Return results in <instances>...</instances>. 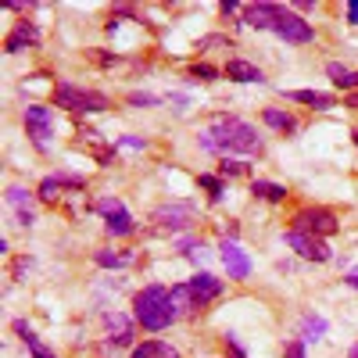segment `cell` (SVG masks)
<instances>
[{"label": "cell", "mask_w": 358, "mask_h": 358, "mask_svg": "<svg viewBox=\"0 0 358 358\" xmlns=\"http://www.w3.org/2000/svg\"><path fill=\"white\" fill-rule=\"evenodd\" d=\"M344 104H348V108H358V94H348V97H344Z\"/></svg>", "instance_id": "cell-36"}, {"label": "cell", "mask_w": 358, "mask_h": 358, "mask_svg": "<svg viewBox=\"0 0 358 358\" xmlns=\"http://www.w3.org/2000/svg\"><path fill=\"white\" fill-rule=\"evenodd\" d=\"M197 143L215 155H258L262 151V136L255 133V126L241 122V118H229V115H219L208 129H201Z\"/></svg>", "instance_id": "cell-1"}, {"label": "cell", "mask_w": 358, "mask_h": 358, "mask_svg": "<svg viewBox=\"0 0 358 358\" xmlns=\"http://www.w3.org/2000/svg\"><path fill=\"white\" fill-rule=\"evenodd\" d=\"M36 43H40V29H36L33 22H18V25L11 29V36L4 40V50H8V54H18V50L36 47Z\"/></svg>", "instance_id": "cell-13"}, {"label": "cell", "mask_w": 358, "mask_h": 358, "mask_svg": "<svg viewBox=\"0 0 358 358\" xmlns=\"http://www.w3.org/2000/svg\"><path fill=\"white\" fill-rule=\"evenodd\" d=\"M8 208L18 215V226H33L36 215H33V197H29L25 187H8Z\"/></svg>", "instance_id": "cell-14"}, {"label": "cell", "mask_w": 358, "mask_h": 358, "mask_svg": "<svg viewBox=\"0 0 358 358\" xmlns=\"http://www.w3.org/2000/svg\"><path fill=\"white\" fill-rule=\"evenodd\" d=\"M25 265H29V258H18V262H15V280L25 273Z\"/></svg>", "instance_id": "cell-35"}, {"label": "cell", "mask_w": 358, "mask_h": 358, "mask_svg": "<svg viewBox=\"0 0 358 358\" xmlns=\"http://www.w3.org/2000/svg\"><path fill=\"white\" fill-rule=\"evenodd\" d=\"M25 133L33 136V143L40 147V151H47V143H50V133H54V115L50 108H25Z\"/></svg>", "instance_id": "cell-7"}, {"label": "cell", "mask_w": 358, "mask_h": 358, "mask_svg": "<svg viewBox=\"0 0 358 358\" xmlns=\"http://www.w3.org/2000/svg\"><path fill=\"white\" fill-rule=\"evenodd\" d=\"M15 334H18V337L25 341V348L33 351V358H57V355H54V351H50V348H47V344H43V341H40L36 334H33V330H29V322L15 319Z\"/></svg>", "instance_id": "cell-17"}, {"label": "cell", "mask_w": 358, "mask_h": 358, "mask_svg": "<svg viewBox=\"0 0 358 358\" xmlns=\"http://www.w3.org/2000/svg\"><path fill=\"white\" fill-rule=\"evenodd\" d=\"M251 194H255V197H265V201H283V197H287V187L268 183V179H255V183H251Z\"/></svg>", "instance_id": "cell-22"}, {"label": "cell", "mask_w": 358, "mask_h": 358, "mask_svg": "<svg viewBox=\"0 0 358 358\" xmlns=\"http://www.w3.org/2000/svg\"><path fill=\"white\" fill-rule=\"evenodd\" d=\"M226 76L233 83H262V72L251 65V62H241V57H233V62L226 65Z\"/></svg>", "instance_id": "cell-19"}, {"label": "cell", "mask_w": 358, "mask_h": 358, "mask_svg": "<svg viewBox=\"0 0 358 358\" xmlns=\"http://www.w3.org/2000/svg\"><path fill=\"white\" fill-rule=\"evenodd\" d=\"M348 22L358 25V0H351V4H348Z\"/></svg>", "instance_id": "cell-34"}, {"label": "cell", "mask_w": 358, "mask_h": 358, "mask_svg": "<svg viewBox=\"0 0 358 358\" xmlns=\"http://www.w3.org/2000/svg\"><path fill=\"white\" fill-rule=\"evenodd\" d=\"M194 212H197V208H194L190 201H169V204L155 208L151 222H155L158 233H179V229H190Z\"/></svg>", "instance_id": "cell-4"}, {"label": "cell", "mask_w": 358, "mask_h": 358, "mask_svg": "<svg viewBox=\"0 0 358 358\" xmlns=\"http://www.w3.org/2000/svg\"><path fill=\"white\" fill-rule=\"evenodd\" d=\"M129 104H136V108H155V104H158V97H151V94H133V97H129Z\"/></svg>", "instance_id": "cell-30"}, {"label": "cell", "mask_w": 358, "mask_h": 358, "mask_svg": "<svg viewBox=\"0 0 358 358\" xmlns=\"http://www.w3.org/2000/svg\"><path fill=\"white\" fill-rule=\"evenodd\" d=\"M190 76H194V79H201V83H212L219 72H215L212 65H190Z\"/></svg>", "instance_id": "cell-28"}, {"label": "cell", "mask_w": 358, "mask_h": 358, "mask_svg": "<svg viewBox=\"0 0 358 358\" xmlns=\"http://www.w3.org/2000/svg\"><path fill=\"white\" fill-rule=\"evenodd\" d=\"M54 104L65 108V111H104V108H111V101L104 94L72 86V83H57L54 86Z\"/></svg>", "instance_id": "cell-3"}, {"label": "cell", "mask_w": 358, "mask_h": 358, "mask_svg": "<svg viewBox=\"0 0 358 358\" xmlns=\"http://www.w3.org/2000/svg\"><path fill=\"white\" fill-rule=\"evenodd\" d=\"M351 358H358V344H355V348H351Z\"/></svg>", "instance_id": "cell-37"}, {"label": "cell", "mask_w": 358, "mask_h": 358, "mask_svg": "<svg viewBox=\"0 0 358 358\" xmlns=\"http://www.w3.org/2000/svg\"><path fill=\"white\" fill-rule=\"evenodd\" d=\"M280 15H283V4H268V0H262V4H248L244 8L241 22L251 25V29H276Z\"/></svg>", "instance_id": "cell-10"}, {"label": "cell", "mask_w": 358, "mask_h": 358, "mask_svg": "<svg viewBox=\"0 0 358 358\" xmlns=\"http://www.w3.org/2000/svg\"><path fill=\"white\" fill-rule=\"evenodd\" d=\"M94 258H97V265H104V268H122V265H129L136 255H133V251H97Z\"/></svg>", "instance_id": "cell-24"}, {"label": "cell", "mask_w": 358, "mask_h": 358, "mask_svg": "<svg viewBox=\"0 0 358 358\" xmlns=\"http://www.w3.org/2000/svg\"><path fill=\"white\" fill-rule=\"evenodd\" d=\"M344 283L358 290V265H355V268H348V276H344Z\"/></svg>", "instance_id": "cell-33"}, {"label": "cell", "mask_w": 358, "mask_h": 358, "mask_svg": "<svg viewBox=\"0 0 358 358\" xmlns=\"http://www.w3.org/2000/svg\"><path fill=\"white\" fill-rule=\"evenodd\" d=\"M244 169H248L244 162H229V158L219 165V172H222V176H244Z\"/></svg>", "instance_id": "cell-29"}, {"label": "cell", "mask_w": 358, "mask_h": 358, "mask_svg": "<svg viewBox=\"0 0 358 358\" xmlns=\"http://www.w3.org/2000/svg\"><path fill=\"white\" fill-rule=\"evenodd\" d=\"M273 33H276L280 40H287V43H312V40H315V29H312L301 15H294V11H287V8H283V15H280V22H276Z\"/></svg>", "instance_id": "cell-8"}, {"label": "cell", "mask_w": 358, "mask_h": 358, "mask_svg": "<svg viewBox=\"0 0 358 358\" xmlns=\"http://www.w3.org/2000/svg\"><path fill=\"white\" fill-rule=\"evenodd\" d=\"M133 308H136V322L143 326V330H151V334H162V330H169V326L176 322L172 297H169V290L158 287V283L143 287V290L136 294Z\"/></svg>", "instance_id": "cell-2"}, {"label": "cell", "mask_w": 358, "mask_h": 358, "mask_svg": "<svg viewBox=\"0 0 358 358\" xmlns=\"http://www.w3.org/2000/svg\"><path fill=\"white\" fill-rule=\"evenodd\" d=\"M94 208H97V212L104 215V222H108V233H115V236H129V233L136 229V226H133V215L126 212V204L118 201V197H111V194H108V197H101Z\"/></svg>", "instance_id": "cell-6"}, {"label": "cell", "mask_w": 358, "mask_h": 358, "mask_svg": "<svg viewBox=\"0 0 358 358\" xmlns=\"http://www.w3.org/2000/svg\"><path fill=\"white\" fill-rule=\"evenodd\" d=\"M262 118H265V126H273V129H280V133H294V129H297L294 115H287V111H280V108H265Z\"/></svg>", "instance_id": "cell-21"}, {"label": "cell", "mask_w": 358, "mask_h": 358, "mask_svg": "<svg viewBox=\"0 0 358 358\" xmlns=\"http://www.w3.org/2000/svg\"><path fill=\"white\" fill-rule=\"evenodd\" d=\"M187 287H190V294L197 297L201 308H204L208 301H215V297L222 294V280H215L212 273H197L194 280H187Z\"/></svg>", "instance_id": "cell-12"}, {"label": "cell", "mask_w": 358, "mask_h": 358, "mask_svg": "<svg viewBox=\"0 0 358 358\" xmlns=\"http://www.w3.org/2000/svg\"><path fill=\"white\" fill-rule=\"evenodd\" d=\"M104 330L111 334V337H108L111 344H129V341H133V322H129L122 312H108V315H104Z\"/></svg>", "instance_id": "cell-15"}, {"label": "cell", "mask_w": 358, "mask_h": 358, "mask_svg": "<svg viewBox=\"0 0 358 358\" xmlns=\"http://www.w3.org/2000/svg\"><path fill=\"white\" fill-rule=\"evenodd\" d=\"M287 358H305V344L301 341H290L287 344Z\"/></svg>", "instance_id": "cell-31"}, {"label": "cell", "mask_w": 358, "mask_h": 358, "mask_svg": "<svg viewBox=\"0 0 358 358\" xmlns=\"http://www.w3.org/2000/svg\"><path fill=\"white\" fill-rule=\"evenodd\" d=\"M287 244L301 258H308V262H330L334 258V251L322 244V236H312V233H301V229H290L287 233Z\"/></svg>", "instance_id": "cell-9"}, {"label": "cell", "mask_w": 358, "mask_h": 358, "mask_svg": "<svg viewBox=\"0 0 358 358\" xmlns=\"http://www.w3.org/2000/svg\"><path fill=\"white\" fill-rule=\"evenodd\" d=\"M287 97L297 101V104H312V108H319V111H326V108H334V104H337L330 94H322V90H290Z\"/></svg>", "instance_id": "cell-18"}, {"label": "cell", "mask_w": 358, "mask_h": 358, "mask_svg": "<svg viewBox=\"0 0 358 358\" xmlns=\"http://www.w3.org/2000/svg\"><path fill=\"white\" fill-rule=\"evenodd\" d=\"M118 143H122V147H133V151H140V147H147V143H143L140 136H122Z\"/></svg>", "instance_id": "cell-32"}, {"label": "cell", "mask_w": 358, "mask_h": 358, "mask_svg": "<svg viewBox=\"0 0 358 358\" xmlns=\"http://www.w3.org/2000/svg\"><path fill=\"white\" fill-rule=\"evenodd\" d=\"M290 229H301V233H312V236H330L341 229L337 215L326 212V208H301V212L294 215V226Z\"/></svg>", "instance_id": "cell-5"}, {"label": "cell", "mask_w": 358, "mask_h": 358, "mask_svg": "<svg viewBox=\"0 0 358 358\" xmlns=\"http://www.w3.org/2000/svg\"><path fill=\"white\" fill-rule=\"evenodd\" d=\"M169 297H172V312H176V319H183V315H194L201 305H197V297L190 294V287L187 283H179V287H172L169 290Z\"/></svg>", "instance_id": "cell-16"}, {"label": "cell", "mask_w": 358, "mask_h": 358, "mask_svg": "<svg viewBox=\"0 0 358 358\" xmlns=\"http://www.w3.org/2000/svg\"><path fill=\"white\" fill-rule=\"evenodd\" d=\"M133 358H179V351L172 344H165V341H147V344H140L133 351Z\"/></svg>", "instance_id": "cell-20"}, {"label": "cell", "mask_w": 358, "mask_h": 358, "mask_svg": "<svg viewBox=\"0 0 358 358\" xmlns=\"http://www.w3.org/2000/svg\"><path fill=\"white\" fill-rule=\"evenodd\" d=\"M222 344H226V355H229V358H248L244 348H241V341H236V334H226Z\"/></svg>", "instance_id": "cell-27"}, {"label": "cell", "mask_w": 358, "mask_h": 358, "mask_svg": "<svg viewBox=\"0 0 358 358\" xmlns=\"http://www.w3.org/2000/svg\"><path fill=\"white\" fill-rule=\"evenodd\" d=\"M197 183H201V187H204L208 194H212V201H222V194H226V190H222V183H219L215 176H201Z\"/></svg>", "instance_id": "cell-26"}, {"label": "cell", "mask_w": 358, "mask_h": 358, "mask_svg": "<svg viewBox=\"0 0 358 358\" xmlns=\"http://www.w3.org/2000/svg\"><path fill=\"white\" fill-rule=\"evenodd\" d=\"M301 334H305V341H319V337L326 334V319H319V315H308V319L301 322Z\"/></svg>", "instance_id": "cell-25"}, {"label": "cell", "mask_w": 358, "mask_h": 358, "mask_svg": "<svg viewBox=\"0 0 358 358\" xmlns=\"http://www.w3.org/2000/svg\"><path fill=\"white\" fill-rule=\"evenodd\" d=\"M330 72V79H334V86H341V90H358V72H351V69H344V65H330L326 69Z\"/></svg>", "instance_id": "cell-23"}, {"label": "cell", "mask_w": 358, "mask_h": 358, "mask_svg": "<svg viewBox=\"0 0 358 358\" xmlns=\"http://www.w3.org/2000/svg\"><path fill=\"white\" fill-rule=\"evenodd\" d=\"M351 136H355V143H358V133H351Z\"/></svg>", "instance_id": "cell-38"}, {"label": "cell", "mask_w": 358, "mask_h": 358, "mask_svg": "<svg viewBox=\"0 0 358 358\" xmlns=\"http://www.w3.org/2000/svg\"><path fill=\"white\" fill-rule=\"evenodd\" d=\"M222 265H226L229 280H248L251 276V258L244 255V248L236 241H222Z\"/></svg>", "instance_id": "cell-11"}]
</instances>
